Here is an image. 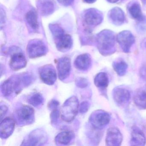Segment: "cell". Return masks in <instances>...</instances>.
Here are the masks:
<instances>
[{
  "label": "cell",
  "mask_w": 146,
  "mask_h": 146,
  "mask_svg": "<svg viewBox=\"0 0 146 146\" xmlns=\"http://www.w3.org/2000/svg\"><path fill=\"white\" fill-rule=\"evenodd\" d=\"M76 85L80 88H84L88 85L89 82L88 79L84 78H78L75 80Z\"/></svg>",
  "instance_id": "obj_29"
},
{
  "label": "cell",
  "mask_w": 146,
  "mask_h": 146,
  "mask_svg": "<svg viewBox=\"0 0 146 146\" xmlns=\"http://www.w3.org/2000/svg\"><path fill=\"white\" fill-rule=\"evenodd\" d=\"M127 8L129 14L133 19L141 23L145 22L146 17L143 14L141 5L138 2H131Z\"/></svg>",
  "instance_id": "obj_20"
},
{
  "label": "cell",
  "mask_w": 146,
  "mask_h": 146,
  "mask_svg": "<svg viewBox=\"0 0 146 146\" xmlns=\"http://www.w3.org/2000/svg\"><path fill=\"white\" fill-rule=\"evenodd\" d=\"M108 2L112 4H114V3H117L120 0H106Z\"/></svg>",
  "instance_id": "obj_37"
},
{
  "label": "cell",
  "mask_w": 146,
  "mask_h": 146,
  "mask_svg": "<svg viewBox=\"0 0 146 146\" xmlns=\"http://www.w3.org/2000/svg\"><path fill=\"white\" fill-rule=\"evenodd\" d=\"M92 64L91 56L88 54L78 55L74 61V65L78 70L85 71L89 69Z\"/></svg>",
  "instance_id": "obj_19"
},
{
  "label": "cell",
  "mask_w": 146,
  "mask_h": 146,
  "mask_svg": "<svg viewBox=\"0 0 146 146\" xmlns=\"http://www.w3.org/2000/svg\"><path fill=\"white\" fill-rule=\"evenodd\" d=\"M8 108L6 105H1V120H2L3 117L7 112Z\"/></svg>",
  "instance_id": "obj_34"
},
{
  "label": "cell",
  "mask_w": 146,
  "mask_h": 146,
  "mask_svg": "<svg viewBox=\"0 0 146 146\" xmlns=\"http://www.w3.org/2000/svg\"><path fill=\"white\" fill-rule=\"evenodd\" d=\"M25 22L31 32L36 33L39 31L40 25L38 20L37 12L35 9H31L27 13L25 17Z\"/></svg>",
  "instance_id": "obj_18"
},
{
  "label": "cell",
  "mask_w": 146,
  "mask_h": 146,
  "mask_svg": "<svg viewBox=\"0 0 146 146\" xmlns=\"http://www.w3.org/2000/svg\"><path fill=\"white\" fill-rule=\"evenodd\" d=\"M145 46H146V42H145Z\"/></svg>",
  "instance_id": "obj_39"
},
{
  "label": "cell",
  "mask_w": 146,
  "mask_h": 146,
  "mask_svg": "<svg viewBox=\"0 0 146 146\" xmlns=\"http://www.w3.org/2000/svg\"><path fill=\"white\" fill-rule=\"evenodd\" d=\"M33 79L32 76L28 73L13 76L1 84V93L6 97L18 94L24 88L30 85Z\"/></svg>",
  "instance_id": "obj_1"
},
{
  "label": "cell",
  "mask_w": 146,
  "mask_h": 146,
  "mask_svg": "<svg viewBox=\"0 0 146 146\" xmlns=\"http://www.w3.org/2000/svg\"><path fill=\"white\" fill-rule=\"evenodd\" d=\"M115 34L110 30L105 29L98 33L96 42L100 53L104 56L113 54L116 51Z\"/></svg>",
  "instance_id": "obj_2"
},
{
  "label": "cell",
  "mask_w": 146,
  "mask_h": 146,
  "mask_svg": "<svg viewBox=\"0 0 146 146\" xmlns=\"http://www.w3.org/2000/svg\"><path fill=\"white\" fill-rule=\"evenodd\" d=\"M71 60L68 57H62L58 60L57 68L59 78L61 81L67 78L71 71Z\"/></svg>",
  "instance_id": "obj_13"
},
{
  "label": "cell",
  "mask_w": 146,
  "mask_h": 146,
  "mask_svg": "<svg viewBox=\"0 0 146 146\" xmlns=\"http://www.w3.org/2000/svg\"><path fill=\"white\" fill-rule=\"evenodd\" d=\"M140 73L143 78H146V64L142 67L140 71Z\"/></svg>",
  "instance_id": "obj_35"
},
{
  "label": "cell",
  "mask_w": 146,
  "mask_h": 146,
  "mask_svg": "<svg viewBox=\"0 0 146 146\" xmlns=\"http://www.w3.org/2000/svg\"><path fill=\"white\" fill-rule=\"evenodd\" d=\"M10 53L11 59L9 65L12 70L17 71L25 67L27 65V60L20 48L13 47L11 48Z\"/></svg>",
  "instance_id": "obj_8"
},
{
  "label": "cell",
  "mask_w": 146,
  "mask_h": 146,
  "mask_svg": "<svg viewBox=\"0 0 146 146\" xmlns=\"http://www.w3.org/2000/svg\"><path fill=\"white\" fill-rule=\"evenodd\" d=\"M112 96L115 103L119 106H127L131 98L129 91L126 88L118 87L112 91Z\"/></svg>",
  "instance_id": "obj_12"
},
{
  "label": "cell",
  "mask_w": 146,
  "mask_h": 146,
  "mask_svg": "<svg viewBox=\"0 0 146 146\" xmlns=\"http://www.w3.org/2000/svg\"><path fill=\"white\" fill-rule=\"evenodd\" d=\"M55 42L56 48L58 51L62 52H68L72 48L73 45L72 37L67 34H65Z\"/></svg>",
  "instance_id": "obj_21"
},
{
  "label": "cell",
  "mask_w": 146,
  "mask_h": 146,
  "mask_svg": "<svg viewBox=\"0 0 146 146\" xmlns=\"http://www.w3.org/2000/svg\"><path fill=\"white\" fill-rule=\"evenodd\" d=\"M15 121L20 126L31 124L35 121V111L29 106H21L15 112Z\"/></svg>",
  "instance_id": "obj_4"
},
{
  "label": "cell",
  "mask_w": 146,
  "mask_h": 146,
  "mask_svg": "<svg viewBox=\"0 0 146 146\" xmlns=\"http://www.w3.org/2000/svg\"><path fill=\"white\" fill-rule=\"evenodd\" d=\"M59 115L60 112L58 109H55L52 111L50 114V119L52 124H56L57 123Z\"/></svg>",
  "instance_id": "obj_30"
},
{
  "label": "cell",
  "mask_w": 146,
  "mask_h": 146,
  "mask_svg": "<svg viewBox=\"0 0 146 146\" xmlns=\"http://www.w3.org/2000/svg\"><path fill=\"white\" fill-rule=\"evenodd\" d=\"M49 29L54 41L57 40L65 34L64 29L58 24H49Z\"/></svg>",
  "instance_id": "obj_28"
},
{
  "label": "cell",
  "mask_w": 146,
  "mask_h": 146,
  "mask_svg": "<svg viewBox=\"0 0 146 146\" xmlns=\"http://www.w3.org/2000/svg\"><path fill=\"white\" fill-rule=\"evenodd\" d=\"M79 106L77 97L72 96L68 98L61 107L60 113L61 119L67 123L72 121L79 111Z\"/></svg>",
  "instance_id": "obj_3"
},
{
  "label": "cell",
  "mask_w": 146,
  "mask_h": 146,
  "mask_svg": "<svg viewBox=\"0 0 146 146\" xmlns=\"http://www.w3.org/2000/svg\"><path fill=\"white\" fill-rule=\"evenodd\" d=\"M75 138V134L72 131H64L57 135L55 141L58 145H67Z\"/></svg>",
  "instance_id": "obj_23"
},
{
  "label": "cell",
  "mask_w": 146,
  "mask_h": 146,
  "mask_svg": "<svg viewBox=\"0 0 146 146\" xmlns=\"http://www.w3.org/2000/svg\"><path fill=\"white\" fill-rule=\"evenodd\" d=\"M116 40L124 52L129 53L132 45L135 43V39L131 31L125 30L121 31L117 35Z\"/></svg>",
  "instance_id": "obj_10"
},
{
  "label": "cell",
  "mask_w": 146,
  "mask_h": 146,
  "mask_svg": "<svg viewBox=\"0 0 146 146\" xmlns=\"http://www.w3.org/2000/svg\"><path fill=\"white\" fill-rule=\"evenodd\" d=\"M48 48L41 40L34 39L29 42L27 52L31 58H35L44 56L48 52Z\"/></svg>",
  "instance_id": "obj_7"
},
{
  "label": "cell",
  "mask_w": 146,
  "mask_h": 146,
  "mask_svg": "<svg viewBox=\"0 0 146 146\" xmlns=\"http://www.w3.org/2000/svg\"><path fill=\"white\" fill-rule=\"evenodd\" d=\"M15 121L7 117L1 120L0 124V136L2 139H7L11 135L15 129Z\"/></svg>",
  "instance_id": "obj_17"
},
{
  "label": "cell",
  "mask_w": 146,
  "mask_h": 146,
  "mask_svg": "<svg viewBox=\"0 0 146 146\" xmlns=\"http://www.w3.org/2000/svg\"><path fill=\"white\" fill-rule=\"evenodd\" d=\"M48 140L46 132L42 129H37L32 131L24 139L22 146H41Z\"/></svg>",
  "instance_id": "obj_5"
},
{
  "label": "cell",
  "mask_w": 146,
  "mask_h": 146,
  "mask_svg": "<svg viewBox=\"0 0 146 146\" xmlns=\"http://www.w3.org/2000/svg\"><path fill=\"white\" fill-rule=\"evenodd\" d=\"M112 66L113 70L118 76H122L125 75L128 69V65L123 60L114 61Z\"/></svg>",
  "instance_id": "obj_26"
},
{
  "label": "cell",
  "mask_w": 146,
  "mask_h": 146,
  "mask_svg": "<svg viewBox=\"0 0 146 146\" xmlns=\"http://www.w3.org/2000/svg\"><path fill=\"white\" fill-rule=\"evenodd\" d=\"M146 138L143 131L138 127L132 128L130 144L131 146H143L146 144Z\"/></svg>",
  "instance_id": "obj_22"
},
{
  "label": "cell",
  "mask_w": 146,
  "mask_h": 146,
  "mask_svg": "<svg viewBox=\"0 0 146 146\" xmlns=\"http://www.w3.org/2000/svg\"><path fill=\"white\" fill-rule=\"evenodd\" d=\"M141 1L142 2L143 4L146 3V0H141Z\"/></svg>",
  "instance_id": "obj_38"
},
{
  "label": "cell",
  "mask_w": 146,
  "mask_h": 146,
  "mask_svg": "<svg viewBox=\"0 0 146 146\" xmlns=\"http://www.w3.org/2000/svg\"><path fill=\"white\" fill-rule=\"evenodd\" d=\"M84 2L87 4H91L95 3L97 0H83Z\"/></svg>",
  "instance_id": "obj_36"
},
{
  "label": "cell",
  "mask_w": 146,
  "mask_h": 146,
  "mask_svg": "<svg viewBox=\"0 0 146 146\" xmlns=\"http://www.w3.org/2000/svg\"><path fill=\"white\" fill-rule=\"evenodd\" d=\"M83 19L85 23L90 27H96L102 23L103 20L102 13L96 9L90 8L84 11Z\"/></svg>",
  "instance_id": "obj_9"
},
{
  "label": "cell",
  "mask_w": 146,
  "mask_h": 146,
  "mask_svg": "<svg viewBox=\"0 0 146 146\" xmlns=\"http://www.w3.org/2000/svg\"><path fill=\"white\" fill-rule=\"evenodd\" d=\"M135 104L138 108L146 109V92L142 90H139L135 93L134 96Z\"/></svg>",
  "instance_id": "obj_25"
},
{
  "label": "cell",
  "mask_w": 146,
  "mask_h": 146,
  "mask_svg": "<svg viewBox=\"0 0 146 146\" xmlns=\"http://www.w3.org/2000/svg\"><path fill=\"white\" fill-rule=\"evenodd\" d=\"M48 109L52 111L55 109H57L58 107L59 106V102L56 100H52L48 103Z\"/></svg>",
  "instance_id": "obj_32"
},
{
  "label": "cell",
  "mask_w": 146,
  "mask_h": 146,
  "mask_svg": "<svg viewBox=\"0 0 146 146\" xmlns=\"http://www.w3.org/2000/svg\"><path fill=\"white\" fill-rule=\"evenodd\" d=\"M123 141V136L119 130L116 127H111L108 130L106 142L107 146H119Z\"/></svg>",
  "instance_id": "obj_14"
},
{
  "label": "cell",
  "mask_w": 146,
  "mask_h": 146,
  "mask_svg": "<svg viewBox=\"0 0 146 146\" xmlns=\"http://www.w3.org/2000/svg\"><path fill=\"white\" fill-rule=\"evenodd\" d=\"M90 105L88 101H84L81 103L79 106V112L81 113L87 112L90 108Z\"/></svg>",
  "instance_id": "obj_31"
},
{
  "label": "cell",
  "mask_w": 146,
  "mask_h": 146,
  "mask_svg": "<svg viewBox=\"0 0 146 146\" xmlns=\"http://www.w3.org/2000/svg\"><path fill=\"white\" fill-rule=\"evenodd\" d=\"M44 102V98L40 93H35L31 95L28 99V103L36 107L42 105Z\"/></svg>",
  "instance_id": "obj_27"
},
{
  "label": "cell",
  "mask_w": 146,
  "mask_h": 146,
  "mask_svg": "<svg viewBox=\"0 0 146 146\" xmlns=\"http://www.w3.org/2000/svg\"><path fill=\"white\" fill-rule=\"evenodd\" d=\"M36 6L39 13L43 17L51 15L55 10V3L54 0H37Z\"/></svg>",
  "instance_id": "obj_15"
},
{
  "label": "cell",
  "mask_w": 146,
  "mask_h": 146,
  "mask_svg": "<svg viewBox=\"0 0 146 146\" xmlns=\"http://www.w3.org/2000/svg\"><path fill=\"white\" fill-rule=\"evenodd\" d=\"M60 5L65 7L71 6L74 3V0H57Z\"/></svg>",
  "instance_id": "obj_33"
},
{
  "label": "cell",
  "mask_w": 146,
  "mask_h": 146,
  "mask_svg": "<svg viewBox=\"0 0 146 146\" xmlns=\"http://www.w3.org/2000/svg\"><path fill=\"white\" fill-rule=\"evenodd\" d=\"M111 116L103 110H96L92 112L89 117V122L93 128L101 130L106 127L110 122Z\"/></svg>",
  "instance_id": "obj_6"
},
{
  "label": "cell",
  "mask_w": 146,
  "mask_h": 146,
  "mask_svg": "<svg viewBox=\"0 0 146 146\" xmlns=\"http://www.w3.org/2000/svg\"><path fill=\"white\" fill-rule=\"evenodd\" d=\"M108 18L112 24L116 26L122 25L125 21L124 12L119 7H114L111 9L108 13Z\"/></svg>",
  "instance_id": "obj_16"
},
{
  "label": "cell",
  "mask_w": 146,
  "mask_h": 146,
  "mask_svg": "<svg viewBox=\"0 0 146 146\" xmlns=\"http://www.w3.org/2000/svg\"><path fill=\"white\" fill-rule=\"evenodd\" d=\"M39 74L41 80L47 85H53L57 80V73L52 65H46L41 67L39 69Z\"/></svg>",
  "instance_id": "obj_11"
},
{
  "label": "cell",
  "mask_w": 146,
  "mask_h": 146,
  "mask_svg": "<svg viewBox=\"0 0 146 146\" xmlns=\"http://www.w3.org/2000/svg\"><path fill=\"white\" fill-rule=\"evenodd\" d=\"M94 83L97 88H106L109 84V78L107 74L104 72L98 73L94 79Z\"/></svg>",
  "instance_id": "obj_24"
}]
</instances>
